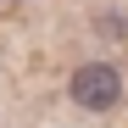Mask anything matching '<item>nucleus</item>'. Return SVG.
Masks as SVG:
<instances>
[{
    "label": "nucleus",
    "mask_w": 128,
    "mask_h": 128,
    "mask_svg": "<svg viewBox=\"0 0 128 128\" xmlns=\"http://www.w3.org/2000/svg\"><path fill=\"white\" fill-rule=\"evenodd\" d=\"M72 100L84 106V112H112V106L122 100V72L112 67V61H84V67L72 72Z\"/></svg>",
    "instance_id": "obj_1"
}]
</instances>
